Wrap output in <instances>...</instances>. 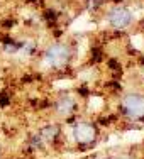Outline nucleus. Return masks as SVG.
<instances>
[{"instance_id": "f257e3e1", "label": "nucleus", "mask_w": 144, "mask_h": 159, "mask_svg": "<svg viewBox=\"0 0 144 159\" xmlns=\"http://www.w3.org/2000/svg\"><path fill=\"white\" fill-rule=\"evenodd\" d=\"M68 59H70V48L64 44H53L46 51L44 63L53 68H61L68 63Z\"/></svg>"}, {"instance_id": "f03ea898", "label": "nucleus", "mask_w": 144, "mask_h": 159, "mask_svg": "<svg viewBox=\"0 0 144 159\" xmlns=\"http://www.w3.org/2000/svg\"><path fill=\"white\" fill-rule=\"evenodd\" d=\"M122 107L132 119L144 117V97L139 93H129L122 98Z\"/></svg>"}, {"instance_id": "7ed1b4c3", "label": "nucleus", "mask_w": 144, "mask_h": 159, "mask_svg": "<svg viewBox=\"0 0 144 159\" xmlns=\"http://www.w3.org/2000/svg\"><path fill=\"white\" fill-rule=\"evenodd\" d=\"M109 22L115 29H126L132 22V12L129 9H126V7H115L109 14Z\"/></svg>"}, {"instance_id": "20e7f679", "label": "nucleus", "mask_w": 144, "mask_h": 159, "mask_svg": "<svg viewBox=\"0 0 144 159\" xmlns=\"http://www.w3.org/2000/svg\"><path fill=\"white\" fill-rule=\"evenodd\" d=\"M73 134H75V139H77V142H80V144H90V142L93 141V139L97 137L95 127L90 125V124H86V122L78 124V125L75 127Z\"/></svg>"}, {"instance_id": "39448f33", "label": "nucleus", "mask_w": 144, "mask_h": 159, "mask_svg": "<svg viewBox=\"0 0 144 159\" xmlns=\"http://www.w3.org/2000/svg\"><path fill=\"white\" fill-rule=\"evenodd\" d=\"M71 110H73V102H71V98H63L58 103V112L63 113V115H68Z\"/></svg>"}, {"instance_id": "423d86ee", "label": "nucleus", "mask_w": 144, "mask_h": 159, "mask_svg": "<svg viewBox=\"0 0 144 159\" xmlns=\"http://www.w3.org/2000/svg\"><path fill=\"white\" fill-rule=\"evenodd\" d=\"M142 137H144V134L141 130H129L124 134V139L129 142H139V141H142Z\"/></svg>"}, {"instance_id": "0eeeda50", "label": "nucleus", "mask_w": 144, "mask_h": 159, "mask_svg": "<svg viewBox=\"0 0 144 159\" xmlns=\"http://www.w3.org/2000/svg\"><path fill=\"white\" fill-rule=\"evenodd\" d=\"M90 108H92V110H100L102 107H104V100H102L100 97H92L90 98Z\"/></svg>"}, {"instance_id": "6e6552de", "label": "nucleus", "mask_w": 144, "mask_h": 159, "mask_svg": "<svg viewBox=\"0 0 144 159\" xmlns=\"http://www.w3.org/2000/svg\"><path fill=\"white\" fill-rule=\"evenodd\" d=\"M71 83L70 81H61V83H56V86H58V88H64V86H70Z\"/></svg>"}, {"instance_id": "1a4fd4ad", "label": "nucleus", "mask_w": 144, "mask_h": 159, "mask_svg": "<svg viewBox=\"0 0 144 159\" xmlns=\"http://www.w3.org/2000/svg\"><path fill=\"white\" fill-rule=\"evenodd\" d=\"M119 159H131V157H127V156H122V157H119Z\"/></svg>"}]
</instances>
